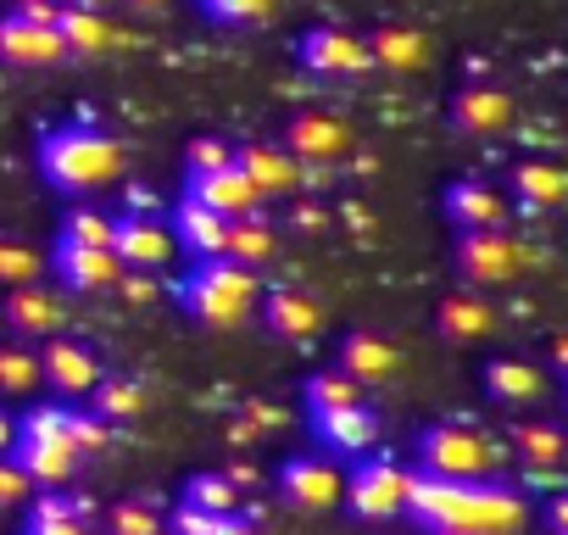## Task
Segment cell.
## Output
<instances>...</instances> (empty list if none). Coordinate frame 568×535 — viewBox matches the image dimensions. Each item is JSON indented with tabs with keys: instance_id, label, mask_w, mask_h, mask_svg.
<instances>
[{
	"instance_id": "681fc988",
	"label": "cell",
	"mask_w": 568,
	"mask_h": 535,
	"mask_svg": "<svg viewBox=\"0 0 568 535\" xmlns=\"http://www.w3.org/2000/svg\"><path fill=\"white\" fill-rule=\"evenodd\" d=\"M62 7H73V12H106L112 0H62Z\"/></svg>"
},
{
	"instance_id": "52a82bcc",
	"label": "cell",
	"mask_w": 568,
	"mask_h": 535,
	"mask_svg": "<svg viewBox=\"0 0 568 535\" xmlns=\"http://www.w3.org/2000/svg\"><path fill=\"white\" fill-rule=\"evenodd\" d=\"M101 380H106V369H101L95 346L68 341V335H57V341L40 346V385H45L57 402H73V396L90 402V391H95Z\"/></svg>"
},
{
	"instance_id": "c3c4849f",
	"label": "cell",
	"mask_w": 568,
	"mask_h": 535,
	"mask_svg": "<svg viewBox=\"0 0 568 535\" xmlns=\"http://www.w3.org/2000/svg\"><path fill=\"white\" fill-rule=\"evenodd\" d=\"M12 441H18V418H12L7 407H0V457L12 452Z\"/></svg>"
},
{
	"instance_id": "d590c367",
	"label": "cell",
	"mask_w": 568,
	"mask_h": 535,
	"mask_svg": "<svg viewBox=\"0 0 568 535\" xmlns=\"http://www.w3.org/2000/svg\"><path fill=\"white\" fill-rule=\"evenodd\" d=\"M40 385V346H0V396H29Z\"/></svg>"
},
{
	"instance_id": "30bf717a",
	"label": "cell",
	"mask_w": 568,
	"mask_h": 535,
	"mask_svg": "<svg viewBox=\"0 0 568 535\" xmlns=\"http://www.w3.org/2000/svg\"><path fill=\"white\" fill-rule=\"evenodd\" d=\"M307 435L318 441L324 457H368L379 446V413L368 402L357 407H335V413H307Z\"/></svg>"
},
{
	"instance_id": "b9f144b4",
	"label": "cell",
	"mask_w": 568,
	"mask_h": 535,
	"mask_svg": "<svg viewBox=\"0 0 568 535\" xmlns=\"http://www.w3.org/2000/svg\"><path fill=\"white\" fill-rule=\"evenodd\" d=\"M29 496H34V485L23 480V468L12 457H0V507H29Z\"/></svg>"
},
{
	"instance_id": "5bb4252c",
	"label": "cell",
	"mask_w": 568,
	"mask_h": 535,
	"mask_svg": "<svg viewBox=\"0 0 568 535\" xmlns=\"http://www.w3.org/2000/svg\"><path fill=\"white\" fill-rule=\"evenodd\" d=\"M234 168L245 173V184H251V195H256V201L291 195V190L302 184V173H307L291 151L273 145V140H245V145H234Z\"/></svg>"
},
{
	"instance_id": "f1b7e54d",
	"label": "cell",
	"mask_w": 568,
	"mask_h": 535,
	"mask_svg": "<svg viewBox=\"0 0 568 535\" xmlns=\"http://www.w3.org/2000/svg\"><path fill=\"white\" fill-rule=\"evenodd\" d=\"M507 446H513L529 468H557L562 452H568V435H562L557 424H546V418H518V424L507 430Z\"/></svg>"
},
{
	"instance_id": "8992f818",
	"label": "cell",
	"mask_w": 568,
	"mask_h": 535,
	"mask_svg": "<svg viewBox=\"0 0 568 535\" xmlns=\"http://www.w3.org/2000/svg\"><path fill=\"white\" fill-rule=\"evenodd\" d=\"M452 262H457V280L463 291H490L524 274L529 251L507 234V229H479V234H457L452 240Z\"/></svg>"
},
{
	"instance_id": "74e56055",
	"label": "cell",
	"mask_w": 568,
	"mask_h": 535,
	"mask_svg": "<svg viewBox=\"0 0 568 535\" xmlns=\"http://www.w3.org/2000/svg\"><path fill=\"white\" fill-rule=\"evenodd\" d=\"M57 240H73V245H106L112 251V218L95 212V206H73L57 229Z\"/></svg>"
},
{
	"instance_id": "f35d334b",
	"label": "cell",
	"mask_w": 568,
	"mask_h": 535,
	"mask_svg": "<svg viewBox=\"0 0 568 535\" xmlns=\"http://www.w3.org/2000/svg\"><path fill=\"white\" fill-rule=\"evenodd\" d=\"M229 162H234V145H229L223 134H195V140L184 145V179L217 173V168H229Z\"/></svg>"
},
{
	"instance_id": "603a6c76",
	"label": "cell",
	"mask_w": 568,
	"mask_h": 535,
	"mask_svg": "<svg viewBox=\"0 0 568 535\" xmlns=\"http://www.w3.org/2000/svg\"><path fill=\"white\" fill-rule=\"evenodd\" d=\"M179 195H190L195 206H206V212H217V218H245V212H256L262 201L251 195V184H245V173L229 162V168H217V173H201V179H184V190Z\"/></svg>"
},
{
	"instance_id": "ffe728a7",
	"label": "cell",
	"mask_w": 568,
	"mask_h": 535,
	"mask_svg": "<svg viewBox=\"0 0 568 535\" xmlns=\"http://www.w3.org/2000/svg\"><path fill=\"white\" fill-rule=\"evenodd\" d=\"M168 234H173L179 251H190V262H212V256H223V245H229V218L195 206L190 195H179L173 212H168Z\"/></svg>"
},
{
	"instance_id": "bcb514c9",
	"label": "cell",
	"mask_w": 568,
	"mask_h": 535,
	"mask_svg": "<svg viewBox=\"0 0 568 535\" xmlns=\"http://www.w3.org/2000/svg\"><path fill=\"white\" fill-rule=\"evenodd\" d=\"M291 223H296L302 234H318V229L329 223V212H324V206H313V201H302V206L291 212Z\"/></svg>"
},
{
	"instance_id": "ba28073f",
	"label": "cell",
	"mask_w": 568,
	"mask_h": 535,
	"mask_svg": "<svg viewBox=\"0 0 568 535\" xmlns=\"http://www.w3.org/2000/svg\"><path fill=\"white\" fill-rule=\"evenodd\" d=\"M341 485H346V474L324 452H291V457L278 463V491H284V502L302 507V513L335 507L341 502Z\"/></svg>"
},
{
	"instance_id": "6da1fadb",
	"label": "cell",
	"mask_w": 568,
	"mask_h": 535,
	"mask_svg": "<svg viewBox=\"0 0 568 535\" xmlns=\"http://www.w3.org/2000/svg\"><path fill=\"white\" fill-rule=\"evenodd\" d=\"M34 168L57 195H90L101 184H112L123 173V151L106 129L73 118V123H51L34 140Z\"/></svg>"
},
{
	"instance_id": "1f68e13d",
	"label": "cell",
	"mask_w": 568,
	"mask_h": 535,
	"mask_svg": "<svg viewBox=\"0 0 568 535\" xmlns=\"http://www.w3.org/2000/svg\"><path fill=\"white\" fill-rule=\"evenodd\" d=\"M84 407H90L101 424H129V418L145 413V385H134V380H123V374H106V380L90 391Z\"/></svg>"
},
{
	"instance_id": "9c48e42d",
	"label": "cell",
	"mask_w": 568,
	"mask_h": 535,
	"mask_svg": "<svg viewBox=\"0 0 568 535\" xmlns=\"http://www.w3.org/2000/svg\"><path fill=\"white\" fill-rule=\"evenodd\" d=\"M112 256L123 274H156L173 256V234L156 212H118L112 218Z\"/></svg>"
},
{
	"instance_id": "9a60e30c",
	"label": "cell",
	"mask_w": 568,
	"mask_h": 535,
	"mask_svg": "<svg viewBox=\"0 0 568 535\" xmlns=\"http://www.w3.org/2000/svg\"><path fill=\"white\" fill-rule=\"evenodd\" d=\"M446 118H452L457 134L485 140V134H501V129L513 123V95H507L501 84H479V79H474V84H457V90H452Z\"/></svg>"
},
{
	"instance_id": "7402d4cb",
	"label": "cell",
	"mask_w": 568,
	"mask_h": 535,
	"mask_svg": "<svg viewBox=\"0 0 568 535\" xmlns=\"http://www.w3.org/2000/svg\"><path fill=\"white\" fill-rule=\"evenodd\" d=\"M0 62L7 68H57V62H68V46L57 29H34L18 12H7L0 18Z\"/></svg>"
},
{
	"instance_id": "7a4b0ae2",
	"label": "cell",
	"mask_w": 568,
	"mask_h": 535,
	"mask_svg": "<svg viewBox=\"0 0 568 535\" xmlns=\"http://www.w3.org/2000/svg\"><path fill=\"white\" fill-rule=\"evenodd\" d=\"M256 296H262V280L251 268L229 262V256H212V262H195L190 274L173 285V302L206 324V330H234L256 313Z\"/></svg>"
},
{
	"instance_id": "ee69618b",
	"label": "cell",
	"mask_w": 568,
	"mask_h": 535,
	"mask_svg": "<svg viewBox=\"0 0 568 535\" xmlns=\"http://www.w3.org/2000/svg\"><path fill=\"white\" fill-rule=\"evenodd\" d=\"M540 529L546 535H568V491H557V496L540 502Z\"/></svg>"
},
{
	"instance_id": "816d5d0a",
	"label": "cell",
	"mask_w": 568,
	"mask_h": 535,
	"mask_svg": "<svg viewBox=\"0 0 568 535\" xmlns=\"http://www.w3.org/2000/svg\"><path fill=\"white\" fill-rule=\"evenodd\" d=\"M562 402H568V380H562Z\"/></svg>"
},
{
	"instance_id": "f907efd6",
	"label": "cell",
	"mask_w": 568,
	"mask_h": 535,
	"mask_svg": "<svg viewBox=\"0 0 568 535\" xmlns=\"http://www.w3.org/2000/svg\"><path fill=\"white\" fill-rule=\"evenodd\" d=\"M123 7H129V12H162L168 0H123Z\"/></svg>"
},
{
	"instance_id": "d6a6232c",
	"label": "cell",
	"mask_w": 568,
	"mask_h": 535,
	"mask_svg": "<svg viewBox=\"0 0 568 535\" xmlns=\"http://www.w3.org/2000/svg\"><path fill=\"white\" fill-rule=\"evenodd\" d=\"M363 402V391L329 363V369H313L307 380H302V413H335V407H357Z\"/></svg>"
},
{
	"instance_id": "ab89813d",
	"label": "cell",
	"mask_w": 568,
	"mask_h": 535,
	"mask_svg": "<svg viewBox=\"0 0 568 535\" xmlns=\"http://www.w3.org/2000/svg\"><path fill=\"white\" fill-rule=\"evenodd\" d=\"M106 524H112V535H162V513H156L145 496L118 502V507L106 513Z\"/></svg>"
},
{
	"instance_id": "4316f807",
	"label": "cell",
	"mask_w": 568,
	"mask_h": 535,
	"mask_svg": "<svg viewBox=\"0 0 568 535\" xmlns=\"http://www.w3.org/2000/svg\"><path fill=\"white\" fill-rule=\"evenodd\" d=\"M90 524V502L73 491H40L29 496V529L23 535H84Z\"/></svg>"
},
{
	"instance_id": "f6af8a7d",
	"label": "cell",
	"mask_w": 568,
	"mask_h": 535,
	"mask_svg": "<svg viewBox=\"0 0 568 535\" xmlns=\"http://www.w3.org/2000/svg\"><path fill=\"white\" fill-rule=\"evenodd\" d=\"M118 291H123V302H134V307H145V302L156 296L151 274H123V280H118Z\"/></svg>"
},
{
	"instance_id": "e0dca14e",
	"label": "cell",
	"mask_w": 568,
	"mask_h": 535,
	"mask_svg": "<svg viewBox=\"0 0 568 535\" xmlns=\"http://www.w3.org/2000/svg\"><path fill=\"white\" fill-rule=\"evenodd\" d=\"M335 369L363 391V385H385V380H396V374H402V352H396L379 330H346V335H341V357H335Z\"/></svg>"
},
{
	"instance_id": "e575fe53",
	"label": "cell",
	"mask_w": 568,
	"mask_h": 535,
	"mask_svg": "<svg viewBox=\"0 0 568 535\" xmlns=\"http://www.w3.org/2000/svg\"><path fill=\"white\" fill-rule=\"evenodd\" d=\"M179 502L195 507V513H234V507H240V491H234V480L217 468V474H190L184 491H179Z\"/></svg>"
},
{
	"instance_id": "484cf974",
	"label": "cell",
	"mask_w": 568,
	"mask_h": 535,
	"mask_svg": "<svg viewBox=\"0 0 568 535\" xmlns=\"http://www.w3.org/2000/svg\"><path fill=\"white\" fill-rule=\"evenodd\" d=\"M507 195H513L518 212H551V206L568 201V168L529 157V162H518V168L507 173Z\"/></svg>"
},
{
	"instance_id": "8d00e7d4",
	"label": "cell",
	"mask_w": 568,
	"mask_h": 535,
	"mask_svg": "<svg viewBox=\"0 0 568 535\" xmlns=\"http://www.w3.org/2000/svg\"><path fill=\"white\" fill-rule=\"evenodd\" d=\"M195 12L212 23V29H251L273 12V0H195Z\"/></svg>"
},
{
	"instance_id": "44dd1931",
	"label": "cell",
	"mask_w": 568,
	"mask_h": 535,
	"mask_svg": "<svg viewBox=\"0 0 568 535\" xmlns=\"http://www.w3.org/2000/svg\"><path fill=\"white\" fill-rule=\"evenodd\" d=\"M479 391H485V402L524 413V407H535L546 396V374L535 363H524V357H490L479 369Z\"/></svg>"
},
{
	"instance_id": "836d02e7",
	"label": "cell",
	"mask_w": 568,
	"mask_h": 535,
	"mask_svg": "<svg viewBox=\"0 0 568 535\" xmlns=\"http://www.w3.org/2000/svg\"><path fill=\"white\" fill-rule=\"evenodd\" d=\"M40 274H45L40 251H34L29 240H18V234L0 229V285H7V291H23V285H40Z\"/></svg>"
},
{
	"instance_id": "f546056e",
	"label": "cell",
	"mask_w": 568,
	"mask_h": 535,
	"mask_svg": "<svg viewBox=\"0 0 568 535\" xmlns=\"http://www.w3.org/2000/svg\"><path fill=\"white\" fill-rule=\"evenodd\" d=\"M57 34H62L68 57H106L118 46V29L106 23V12H73V7H62Z\"/></svg>"
},
{
	"instance_id": "5b68a950",
	"label": "cell",
	"mask_w": 568,
	"mask_h": 535,
	"mask_svg": "<svg viewBox=\"0 0 568 535\" xmlns=\"http://www.w3.org/2000/svg\"><path fill=\"white\" fill-rule=\"evenodd\" d=\"M402 513L424 535H468V524H474V480H435V474L413 468Z\"/></svg>"
},
{
	"instance_id": "4dcf8cb0",
	"label": "cell",
	"mask_w": 568,
	"mask_h": 535,
	"mask_svg": "<svg viewBox=\"0 0 568 535\" xmlns=\"http://www.w3.org/2000/svg\"><path fill=\"white\" fill-rule=\"evenodd\" d=\"M223 256H229V262H240V268H251V274L273 256V223L262 218V206L229 223V245H223Z\"/></svg>"
},
{
	"instance_id": "7bdbcfd3",
	"label": "cell",
	"mask_w": 568,
	"mask_h": 535,
	"mask_svg": "<svg viewBox=\"0 0 568 535\" xmlns=\"http://www.w3.org/2000/svg\"><path fill=\"white\" fill-rule=\"evenodd\" d=\"M12 12L34 29H57L62 23V0H12Z\"/></svg>"
},
{
	"instance_id": "277c9868",
	"label": "cell",
	"mask_w": 568,
	"mask_h": 535,
	"mask_svg": "<svg viewBox=\"0 0 568 535\" xmlns=\"http://www.w3.org/2000/svg\"><path fill=\"white\" fill-rule=\"evenodd\" d=\"M407 480H413V468H402V463L385 457V452H368V457L352 463V474H346V485H341V502L352 507V518H363V524H385V518L402 513V502H407Z\"/></svg>"
},
{
	"instance_id": "d4e9b609",
	"label": "cell",
	"mask_w": 568,
	"mask_h": 535,
	"mask_svg": "<svg viewBox=\"0 0 568 535\" xmlns=\"http://www.w3.org/2000/svg\"><path fill=\"white\" fill-rule=\"evenodd\" d=\"M7 457H12L18 468H23V480H29L34 491L68 485V480H73V463H79L68 441H40V435H18Z\"/></svg>"
},
{
	"instance_id": "2e32d148",
	"label": "cell",
	"mask_w": 568,
	"mask_h": 535,
	"mask_svg": "<svg viewBox=\"0 0 568 535\" xmlns=\"http://www.w3.org/2000/svg\"><path fill=\"white\" fill-rule=\"evenodd\" d=\"M256 319L273 341H307L324 330V307L307 296V291H291V285H273L256 296Z\"/></svg>"
},
{
	"instance_id": "4fadbf2b",
	"label": "cell",
	"mask_w": 568,
	"mask_h": 535,
	"mask_svg": "<svg viewBox=\"0 0 568 535\" xmlns=\"http://www.w3.org/2000/svg\"><path fill=\"white\" fill-rule=\"evenodd\" d=\"M440 212H446V223H452L457 234L507 229V195H501L490 179H474V173H463V179H452V184L440 190Z\"/></svg>"
},
{
	"instance_id": "60d3db41",
	"label": "cell",
	"mask_w": 568,
	"mask_h": 535,
	"mask_svg": "<svg viewBox=\"0 0 568 535\" xmlns=\"http://www.w3.org/2000/svg\"><path fill=\"white\" fill-rule=\"evenodd\" d=\"M106 441H112V424H101L90 407H79L73 402V424H68V446L79 452V457H95V452H106Z\"/></svg>"
},
{
	"instance_id": "ac0fdd59",
	"label": "cell",
	"mask_w": 568,
	"mask_h": 535,
	"mask_svg": "<svg viewBox=\"0 0 568 535\" xmlns=\"http://www.w3.org/2000/svg\"><path fill=\"white\" fill-rule=\"evenodd\" d=\"M284 151H291L302 168H324V162H341L352 151V129L329 112H302V118H291V129H284Z\"/></svg>"
},
{
	"instance_id": "7c38bea8",
	"label": "cell",
	"mask_w": 568,
	"mask_h": 535,
	"mask_svg": "<svg viewBox=\"0 0 568 535\" xmlns=\"http://www.w3.org/2000/svg\"><path fill=\"white\" fill-rule=\"evenodd\" d=\"M296 62L307 73H318V79H357V73L374 68L368 62V46L357 34H346V29H329V23H318V29H307L296 40Z\"/></svg>"
},
{
	"instance_id": "8fae6325",
	"label": "cell",
	"mask_w": 568,
	"mask_h": 535,
	"mask_svg": "<svg viewBox=\"0 0 568 535\" xmlns=\"http://www.w3.org/2000/svg\"><path fill=\"white\" fill-rule=\"evenodd\" d=\"M45 268L57 274V285L68 296H101L123 280V268H118V256L106 245H73V240H57Z\"/></svg>"
},
{
	"instance_id": "83f0119b",
	"label": "cell",
	"mask_w": 568,
	"mask_h": 535,
	"mask_svg": "<svg viewBox=\"0 0 568 535\" xmlns=\"http://www.w3.org/2000/svg\"><path fill=\"white\" fill-rule=\"evenodd\" d=\"M363 46H368V62H374V68H385V73H413V68H424V62H429V40H424L418 29H402V23L374 29Z\"/></svg>"
},
{
	"instance_id": "cb8c5ba5",
	"label": "cell",
	"mask_w": 568,
	"mask_h": 535,
	"mask_svg": "<svg viewBox=\"0 0 568 535\" xmlns=\"http://www.w3.org/2000/svg\"><path fill=\"white\" fill-rule=\"evenodd\" d=\"M490 330H496V313H490V302H485L479 291H452V296L435 302V335H440V341L474 346V341H485Z\"/></svg>"
},
{
	"instance_id": "7dc6e473",
	"label": "cell",
	"mask_w": 568,
	"mask_h": 535,
	"mask_svg": "<svg viewBox=\"0 0 568 535\" xmlns=\"http://www.w3.org/2000/svg\"><path fill=\"white\" fill-rule=\"evenodd\" d=\"M546 357H551V369H557V374H562V380H568V330H562V335H551V341H546Z\"/></svg>"
},
{
	"instance_id": "3957f363",
	"label": "cell",
	"mask_w": 568,
	"mask_h": 535,
	"mask_svg": "<svg viewBox=\"0 0 568 535\" xmlns=\"http://www.w3.org/2000/svg\"><path fill=\"white\" fill-rule=\"evenodd\" d=\"M418 452V474H435V480H485L490 463H496V446L463 424H429L418 430L413 441Z\"/></svg>"
},
{
	"instance_id": "d6986e66",
	"label": "cell",
	"mask_w": 568,
	"mask_h": 535,
	"mask_svg": "<svg viewBox=\"0 0 568 535\" xmlns=\"http://www.w3.org/2000/svg\"><path fill=\"white\" fill-rule=\"evenodd\" d=\"M0 319H7V330L23 335V341H57L62 324H68V307H62L57 291L23 285V291H7V302H0Z\"/></svg>"
}]
</instances>
